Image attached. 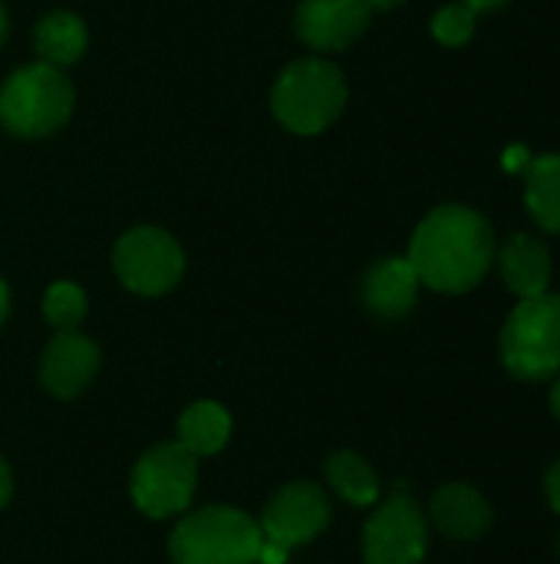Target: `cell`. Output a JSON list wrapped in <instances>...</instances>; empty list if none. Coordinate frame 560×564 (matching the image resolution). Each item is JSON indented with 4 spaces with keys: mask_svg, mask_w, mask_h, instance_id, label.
<instances>
[{
    "mask_svg": "<svg viewBox=\"0 0 560 564\" xmlns=\"http://www.w3.org/2000/svg\"><path fill=\"white\" fill-rule=\"evenodd\" d=\"M406 258L426 288L465 294L482 284L495 261V231L475 208L442 205L419 221Z\"/></svg>",
    "mask_w": 560,
    "mask_h": 564,
    "instance_id": "1",
    "label": "cell"
},
{
    "mask_svg": "<svg viewBox=\"0 0 560 564\" xmlns=\"http://www.w3.org/2000/svg\"><path fill=\"white\" fill-rule=\"evenodd\" d=\"M347 106V79L337 63L307 56L294 59L274 83L271 109L277 122L297 135H320Z\"/></svg>",
    "mask_w": 560,
    "mask_h": 564,
    "instance_id": "2",
    "label": "cell"
},
{
    "mask_svg": "<svg viewBox=\"0 0 560 564\" xmlns=\"http://www.w3.org/2000/svg\"><path fill=\"white\" fill-rule=\"evenodd\" d=\"M73 116V83L59 66L26 63L0 86V126L17 139H43L59 132Z\"/></svg>",
    "mask_w": 560,
    "mask_h": 564,
    "instance_id": "3",
    "label": "cell"
},
{
    "mask_svg": "<svg viewBox=\"0 0 560 564\" xmlns=\"http://www.w3.org/2000/svg\"><path fill=\"white\" fill-rule=\"evenodd\" d=\"M502 364L521 383H548L560 373V294L515 304L502 327Z\"/></svg>",
    "mask_w": 560,
    "mask_h": 564,
    "instance_id": "4",
    "label": "cell"
},
{
    "mask_svg": "<svg viewBox=\"0 0 560 564\" xmlns=\"http://www.w3.org/2000/svg\"><path fill=\"white\" fill-rule=\"evenodd\" d=\"M261 542L254 519L228 506H211L175 525L168 555L175 564H254Z\"/></svg>",
    "mask_w": 560,
    "mask_h": 564,
    "instance_id": "5",
    "label": "cell"
},
{
    "mask_svg": "<svg viewBox=\"0 0 560 564\" xmlns=\"http://www.w3.org/2000/svg\"><path fill=\"white\" fill-rule=\"evenodd\" d=\"M198 479V456L182 443L149 449L132 473V502L149 519H168L188 509Z\"/></svg>",
    "mask_w": 560,
    "mask_h": 564,
    "instance_id": "6",
    "label": "cell"
},
{
    "mask_svg": "<svg viewBox=\"0 0 560 564\" xmlns=\"http://www.w3.org/2000/svg\"><path fill=\"white\" fill-rule=\"evenodd\" d=\"M429 552V519L409 496L406 482H396L393 496L370 516L363 529L366 564H422Z\"/></svg>",
    "mask_w": 560,
    "mask_h": 564,
    "instance_id": "7",
    "label": "cell"
},
{
    "mask_svg": "<svg viewBox=\"0 0 560 564\" xmlns=\"http://www.w3.org/2000/svg\"><path fill=\"white\" fill-rule=\"evenodd\" d=\"M112 268L119 281L145 297L172 291L185 274V254L178 241L162 228H132L116 241Z\"/></svg>",
    "mask_w": 560,
    "mask_h": 564,
    "instance_id": "8",
    "label": "cell"
},
{
    "mask_svg": "<svg viewBox=\"0 0 560 564\" xmlns=\"http://www.w3.org/2000/svg\"><path fill=\"white\" fill-rule=\"evenodd\" d=\"M330 525V499L314 482H290L264 506L257 522L261 539L281 549H297L314 542Z\"/></svg>",
    "mask_w": 560,
    "mask_h": 564,
    "instance_id": "9",
    "label": "cell"
},
{
    "mask_svg": "<svg viewBox=\"0 0 560 564\" xmlns=\"http://www.w3.org/2000/svg\"><path fill=\"white\" fill-rule=\"evenodd\" d=\"M370 13L366 0H300L294 30L310 50L333 53L347 50L366 30Z\"/></svg>",
    "mask_w": 560,
    "mask_h": 564,
    "instance_id": "10",
    "label": "cell"
},
{
    "mask_svg": "<svg viewBox=\"0 0 560 564\" xmlns=\"http://www.w3.org/2000/svg\"><path fill=\"white\" fill-rule=\"evenodd\" d=\"M96 370H99L96 344L76 330H59L43 350L40 383L46 387V393H53L59 400H73L76 393L86 390V383L96 377Z\"/></svg>",
    "mask_w": 560,
    "mask_h": 564,
    "instance_id": "11",
    "label": "cell"
},
{
    "mask_svg": "<svg viewBox=\"0 0 560 564\" xmlns=\"http://www.w3.org/2000/svg\"><path fill=\"white\" fill-rule=\"evenodd\" d=\"M429 522L452 542H475L492 529L495 509L475 486L449 482L432 496Z\"/></svg>",
    "mask_w": 560,
    "mask_h": 564,
    "instance_id": "12",
    "label": "cell"
},
{
    "mask_svg": "<svg viewBox=\"0 0 560 564\" xmlns=\"http://www.w3.org/2000/svg\"><path fill=\"white\" fill-rule=\"evenodd\" d=\"M419 288L422 281L409 258H383L366 271L360 294L370 314H376L380 321H399L416 307Z\"/></svg>",
    "mask_w": 560,
    "mask_h": 564,
    "instance_id": "13",
    "label": "cell"
},
{
    "mask_svg": "<svg viewBox=\"0 0 560 564\" xmlns=\"http://www.w3.org/2000/svg\"><path fill=\"white\" fill-rule=\"evenodd\" d=\"M498 271H502L505 288L518 301L548 294V288H551V251L541 238L518 231L502 245Z\"/></svg>",
    "mask_w": 560,
    "mask_h": 564,
    "instance_id": "14",
    "label": "cell"
},
{
    "mask_svg": "<svg viewBox=\"0 0 560 564\" xmlns=\"http://www.w3.org/2000/svg\"><path fill=\"white\" fill-rule=\"evenodd\" d=\"M86 43H89L86 23L69 10L46 13L33 30V50H36L40 63L59 66V69L76 63L86 53Z\"/></svg>",
    "mask_w": 560,
    "mask_h": 564,
    "instance_id": "15",
    "label": "cell"
},
{
    "mask_svg": "<svg viewBox=\"0 0 560 564\" xmlns=\"http://www.w3.org/2000/svg\"><path fill=\"white\" fill-rule=\"evenodd\" d=\"M525 205L535 225L560 235V155H538L525 165Z\"/></svg>",
    "mask_w": 560,
    "mask_h": 564,
    "instance_id": "16",
    "label": "cell"
},
{
    "mask_svg": "<svg viewBox=\"0 0 560 564\" xmlns=\"http://www.w3.org/2000/svg\"><path fill=\"white\" fill-rule=\"evenodd\" d=\"M231 436V416L218 403H195L178 420V443L191 456H211L218 453Z\"/></svg>",
    "mask_w": 560,
    "mask_h": 564,
    "instance_id": "17",
    "label": "cell"
},
{
    "mask_svg": "<svg viewBox=\"0 0 560 564\" xmlns=\"http://www.w3.org/2000/svg\"><path fill=\"white\" fill-rule=\"evenodd\" d=\"M327 479L337 489V496H343L350 506H373L380 499V479L370 469V463L356 453H337L327 459Z\"/></svg>",
    "mask_w": 560,
    "mask_h": 564,
    "instance_id": "18",
    "label": "cell"
},
{
    "mask_svg": "<svg viewBox=\"0 0 560 564\" xmlns=\"http://www.w3.org/2000/svg\"><path fill=\"white\" fill-rule=\"evenodd\" d=\"M43 314L56 330H76L86 317V294L73 281H56L46 288Z\"/></svg>",
    "mask_w": 560,
    "mask_h": 564,
    "instance_id": "19",
    "label": "cell"
},
{
    "mask_svg": "<svg viewBox=\"0 0 560 564\" xmlns=\"http://www.w3.org/2000/svg\"><path fill=\"white\" fill-rule=\"evenodd\" d=\"M475 17L465 3H449L432 17V36L446 46H462L475 36Z\"/></svg>",
    "mask_w": 560,
    "mask_h": 564,
    "instance_id": "20",
    "label": "cell"
},
{
    "mask_svg": "<svg viewBox=\"0 0 560 564\" xmlns=\"http://www.w3.org/2000/svg\"><path fill=\"white\" fill-rule=\"evenodd\" d=\"M545 499H548L551 512L560 516V456L551 463V469L545 473Z\"/></svg>",
    "mask_w": 560,
    "mask_h": 564,
    "instance_id": "21",
    "label": "cell"
},
{
    "mask_svg": "<svg viewBox=\"0 0 560 564\" xmlns=\"http://www.w3.org/2000/svg\"><path fill=\"white\" fill-rule=\"evenodd\" d=\"M257 562H261V564H284V562H287V549H281V545H274V542H261Z\"/></svg>",
    "mask_w": 560,
    "mask_h": 564,
    "instance_id": "22",
    "label": "cell"
},
{
    "mask_svg": "<svg viewBox=\"0 0 560 564\" xmlns=\"http://www.w3.org/2000/svg\"><path fill=\"white\" fill-rule=\"evenodd\" d=\"M10 492H13V479H10V469H7V463L0 459V509L10 502Z\"/></svg>",
    "mask_w": 560,
    "mask_h": 564,
    "instance_id": "23",
    "label": "cell"
},
{
    "mask_svg": "<svg viewBox=\"0 0 560 564\" xmlns=\"http://www.w3.org/2000/svg\"><path fill=\"white\" fill-rule=\"evenodd\" d=\"M459 3H465L469 10H475V13H485V10H498V7H505L508 0H459Z\"/></svg>",
    "mask_w": 560,
    "mask_h": 564,
    "instance_id": "24",
    "label": "cell"
},
{
    "mask_svg": "<svg viewBox=\"0 0 560 564\" xmlns=\"http://www.w3.org/2000/svg\"><path fill=\"white\" fill-rule=\"evenodd\" d=\"M528 152L525 149H508V155H505V169H525L528 162Z\"/></svg>",
    "mask_w": 560,
    "mask_h": 564,
    "instance_id": "25",
    "label": "cell"
},
{
    "mask_svg": "<svg viewBox=\"0 0 560 564\" xmlns=\"http://www.w3.org/2000/svg\"><path fill=\"white\" fill-rule=\"evenodd\" d=\"M7 314H10V291H7V284H3V278H0V327H3V321H7Z\"/></svg>",
    "mask_w": 560,
    "mask_h": 564,
    "instance_id": "26",
    "label": "cell"
},
{
    "mask_svg": "<svg viewBox=\"0 0 560 564\" xmlns=\"http://www.w3.org/2000/svg\"><path fill=\"white\" fill-rule=\"evenodd\" d=\"M551 413L558 416L560 423V373L551 380Z\"/></svg>",
    "mask_w": 560,
    "mask_h": 564,
    "instance_id": "27",
    "label": "cell"
},
{
    "mask_svg": "<svg viewBox=\"0 0 560 564\" xmlns=\"http://www.w3.org/2000/svg\"><path fill=\"white\" fill-rule=\"evenodd\" d=\"M406 0H366V7L370 10H396V7H403Z\"/></svg>",
    "mask_w": 560,
    "mask_h": 564,
    "instance_id": "28",
    "label": "cell"
},
{
    "mask_svg": "<svg viewBox=\"0 0 560 564\" xmlns=\"http://www.w3.org/2000/svg\"><path fill=\"white\" fill-rule=\"evenodd\" d=\"M7 30H10V20H7V10H3V3H0V43L7 40Z\"/></svg>",
    "mask_w": 560,
    "mask_h": 564,
    "instance_id": "29",
    "label": "cell"
},
{
    "mask_svg": "<svg viewBox=\"0 0 560 564\" xmlns=\"http://www.w3.org/2000/svg\"><path fill=\"white\" fill-rule=\"evenodd\" d=\"M558 558H560V535H558Z\"/></svg>",
    "mask_w": 560,
    "mask_h": 564,
    "instance_id": "30",
    "label": "cell"
}]
</instances>
